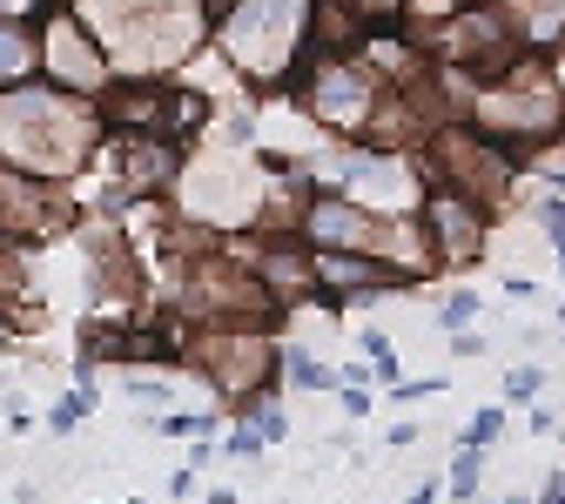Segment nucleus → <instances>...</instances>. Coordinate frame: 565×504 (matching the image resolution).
Wrapping results in <instances>:
<instances>
[{"label":"nucleus","mask_w":565,"mask_h":504,"mask_svg":"<svg viewBox=\"0 0 565 504\" xmlns=\"http://www.w3.org/2000/svg\"><path fill=\"white\" fill-rule=\"evenodd\" d=\"M0 149L28 175L82 169V156L95 149V115L67 88H8L0 95Z\"/></svg>","instance_id":"f257e3e1"},{"label":"nucleus","mask_w":565,"mask_h":504,"mask_svg":"<svg viewBox=\"0 0 565 504\" xmlns=\"http://www.w3.org/2000/svg\"><path fill=\"white\" fill-rule=\"evenodd\" d=\"M317 34V0H236L216 21V41L230 54V67L256 88L290 82Z\"/></svg>","instance_id":"f03ea898"},{"label":"nucleus","mask_w":565,"mask_h":504,"mask_svg":"<svg viewBox=\"0 0 565 504\" xmlns=\"http://www.w3.org/2000/svg\"><path fill=\"white\" fill-rule=\"evenodd\" d=\"M471 128H484L505 149H545V141L565 128V95L545 54H519L512 67H499L491 82L471 88Z\"/></svg>","instance_id":"7ed1b4c3"},{"label":"nucleus","mask_w":565,"mask_h":504,"mask_svg":"<svg viewBox=\"0 0 565 504\" xmlns=\"http://www.w3.org/2000/svg\"><path fill=\"white\" fill-rule=\"evenodd\" d=\"M431 162H438L431 182L465 189L484 208H499L512 195V182H519V156L505 149V141H491L484 128H438L431 135Z\"/></svg>","instance_id":"20e7f679"},{"label":"nucleus","mask_w":565,"mask_h":504,"mask_svg":"<svg viewBox=\"0 0 565 504\" xmlns=\"http://www.w3.org/2000/svg\"><path fill=\"white\" fill-rule=\"evenodd\" d=\"M384 88L364 61H350V54H317L310 61V75H303V108L330 128V135H350V141H364L371 115H377Z\"/></svg>","instance_id":"39448f33"},{"label":"nucleus","mask_w":565,"mask_h":504,"mask_svg":"<svg viewBox=\"0 0 565 504\" xmlns=\"http://www.w3.org/2000/svg\"><path fill=\"white\" fill-rule=\"evenodd\" d=\"M417 223H424V236H431V256H438L445 269H471V262L484 256V243H491V208L471 202L465 189H445V182L424 189Z\"/></svg>","instance_id":"423d86ee"},{"label":"nucleus","mask_w":565,"mask_h":504,"mask_svg":"<svg viewBox=\"0 0 565 504\" xmlns=\"http://www.w3.org/2000/svg\"><path fill=\"white\" fill-rule=\"evenodd\" d=\"M337 182H343V195L350 202H364V208H377V215H417L424 208V182L404 156H337Z\"/></svg>","instance_id":"0eeeda50"},{"label":"nucleus","mask_w":565,"mask_h":504,"mask_svg":"<svg viewBox=\"0 0 565 504\" xmlns=\"http://www.w3.org/2000/svg\"><path fill=\"white\" fill-rule=\"evenodd\" d=\"M310 269H317V297L323 303H358V297L411 290L404 269H391L384 256H364V249H310Z\"/></svg>","instance_id":"6e6552de"},{"label":"nucleus","mask_w":565,"mask_h":504,"mask_svg":"<svg viewBox=\"0 0 565 504\" xmlns=\"http://www.w3.org/2000/svg\"><path fill=\"white\" fill-rule=\"evenodd\" d=\"M47 75H54L61 88H102V82L115 75V61L102 54V41L88 34L82 14H54V21H47Z\"/></svg>","instance_id":"1a4fd4ad"},{"label":"nucleus","mask_w":565,"mask_h":504,"mask_svg":"<svg viewBox=\"0 0 565 504\" xmlns=\"http://www.w3.org/2000/svg\"><path fill=\"white\" fill-rule=\"evenodd\" d=\"M263 290L276 303H297V297H317V269H310V243L303 236H269L263 243Z\"/></svg>","instance_id":"9d476101"},{"label":"nucleus","mask_w":565,"mask_h":504,"mask_svg":"<svg viewBox=\"0 0 565 504\" xmlns=\"http://www.w3.org/2000/svg\"><path fill=\"white\" fill-rule=\"evenodd\" d=\"M499 14L525 54H558L565 47V0H499Z\"/></svg>","instance_id":"9b49d317"},{"label":"nucleus","mask_w":565,"mask_h":504,"mask_svg":"<svg viewBox=\"0 0 565 504\" xmlns=\"http://www.w3.org/2000/svg\"><path fill=\"white\" fill-rule=\"evenodd\" d=\"M28 67H34V41H28L14 21H0V88H14Z\"/></svg>","instance_id":"f8f14e48"},{"label":"nucleus","mask_w":565,"mask_h":504,"mask_svg":"<svg viewBox=\"0 0 565 504\" xmlns=\"http://www.w3.org/2000/svg\"><path fill=\"white\" fill-rule=\"evenodd\" d=\"M276 356H282V371H290V384H297V390H337V371H330V364H317L310 350H297V343H290V350H276Z\"/></svg>","instance_id":"ddd939ff"},{"label":"nucleus","mask_w":565,"mask_h":504,"mask_svg":"<svg viewBox=\"0 0 565 504\" xmlns=\"http://www.w3.org/2000/svg\"><path fill=\"white\" fill-rule=\"evenodd\" d=\"M532 215H539V236L552 243V262H558V276H565V195L552 189V195H545Z\"/></svg>","instance_id":"4468645a"},{"label":"nucleus","mask_w":565,"mask_h":504,"mask_svg":"<svg viewBox=\"0 0 565 504\" xmlns=\"http://www.w3.org/2000/svg\"><path fill=\"white\" fill-rule=\"evenodd\" d=\"M358 343H364V356H371V384L391 390V384H397V350H391V336H384V330H364Z\"/></svg>","instance_id":"2eb2a0df"},{"label":"nucleus","mask_w":565,"mask_h":504,"mask_svg":"<svg viewBox=\"0 0 565 504\" xmlns=\"http://www.w3.org/2000/svg\"><path fill=\"white\" fill-rule=\"evenodd\" d=\"M478 484H484V451L458 444V458H451V497H478Z\"/></svg>","instance_id":"dca6fc26"},{"label":"nucleus","mask_w":565,"mask_h":504,"mask_svg":"<svg viewBox=\"0 0 565 504\" xmlns=\"http://www.w3.org/2000/svg\"><path fill=\"white\" fill-rule=\"evenodd\" d=\"M499 430H505V410H499V404H484V410H471V423H465V438H458V444L491 451V444H499Z\"/></svg>","instance_id":"f3484780"},{"label":"nucleus","mask_w":565,"mask_h":504,"mask_svg":"<svg viewBox=\"0 0 565 504\" xmlns=\"http://www.w3.org/2000/svg\"><path fill=\"white\" fill-rule=\"evenodd\" d=\"M249 430L263 444H282V438H290V410H282V404H249Z\"/></svg>","instance_id":"a211bd4d"},{"label":"nucleus","mask_w":565,"mask_h":504,"mask_svg":"<svg viewBox=\"0 0 565 504\" xmlns=\"http://www.w3.org/2000/svg\"><path fill=\"white\" fill-rule=\"evenodd\" d=\"M478 317V290H451L445 303H438V330H465Z\"/></svg>","instance_id":"6ab92c4d"},{"label":"nucleus","mask_w":565,"mask_h":504,"mask_svg":"<svg viewBox=\"0 0 565 504\" xmlns=\"http://www.w3.org/2000/svg\"><path fill=\"white\" fill-rule=\"evenodd\" d=\"M539 390H545V371H539V364H519V371L505 377V397H512V404H539Z\"/></svg>","instance_id":"aec40b11"},{"label":"nucleus","mask_w":565,"mask_h":504,"mask_svg":"<svg viewBox=\"0 0 565 504\" xmlns=\"http://www.w3.org/2000/svg\"><path fill=\"white\" fill-rule=\"evenodd\" d=\"M162 430H169V438H202V430H216V417H202V410H169Z\"/></svg>","instance_id":"412c9836"},{"label":"nucleus","mask_w":565,"mask_h":504,"mask_svg":"<svg viewBox=\"0 0 565 504\" xmlns=\"http://www.w3.org/2000/svg\"><path fill=\"white\" fill-rule=\"evenodd\" d=\"M445 390V377H417V384H391V397L397 404H417V397H438Z\"/></svg>","instance_id":"4be33fe9"},{"label":"nucleus","mask_w":565,"mask_h":504,"mask_svg":"<svg viewBox=\"0 0 565 504\" xmlns=\"http://www.w3.org/2000/svg\"><path fill=\"white\" fill-rule=\"evenodd\" d=\"M532 430H539V438H558V417L545 404H532Z\"/></svg>","instance_id":"5701e85b"},{"label":"nucleus","mask_w":565,"mask_h":504,"mask_svg":"<svg viewBox=\"0 0 565 504\" xmlns=\"http://www.w3.org/2000/svg\"><path fill=\"white\" fill-rule=\"evenodd\" d=\"M451 350H458V356H484V336H471V330H458V336H451Z\"/></svg>","instance_id":"b1692460"},{"label":"nucleus","mask_w":565,"mask_h":504,"mask_svg":"<svg viewBox=\"0 0 565 504\" xmlns=\"http://www.w3.org/2000/svg\"><path fill=\"white\" fill-rule=\"evenodd\" d=\"M539 504H565V471H558V478H545V497H539Z\"/></svg>","instance_id":"393cba45"},{"label":"nucleus","mask_w":565,"mask_h":504,"mask_svg":"<svg viewBox=\"0 0 565 504\" xmlns=\"http://www.w3.org/2000/svg\"><path fill=\"white\" fill-rule=\"evenodd\" d=\"M411 504H438V478H424V484H417V497H411Z\"/></svg>","instance_id":"a878e982"},{"label":"nucleus","mask_w":565,"mask_h":504,"mask_svg":"<svg viewBox=\"0 0 565 504\" xmlns=\"http://www.w3.org/2000/svg\"><path fill=\"white\" fill-rule=\"evenodd\" d=\"M499 504H525V497H499Z\"/></svg>","instance_id":"bb28decb"},{"label":"nucleus","mask_w":565,"mask_h":504,"mask_svg":"<svg viewBox=\"0 0 565 504\" xmlns=\"http://www.w3.org/2000/svg\"><path fill=\"white\" fill-rule=\"evenodd\" d=\"M558 323H565V303H558Z\"/></svg>","instance_id":"cd10ccee"}]
</instances>
